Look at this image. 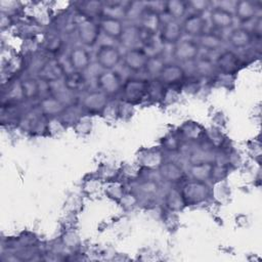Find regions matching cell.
I'll return each instance as SVG.
<instances>
[{
    "label": "cell",
    "mask_w": 262,
    "mask_h": 262,
    "mask_svg": "<svg viewBox=\"0 0 262 262\" xmlns=\"http://www.w3.org/2000/svg\"><path fill=\"white\" fill-rule=\"evenodd\" d=\"M145 90H148V87L141 81H130L125 86V93L130 99L141 98Z\"/></svg>",
    "instance_id": "cell-19"
},
{
    "label": "cell",
    "mask_w": 262,
    "mask_h": 262,
    "mask_svg": "<svg viewBox=\"0 0 262 262\" xmlns=\"http://www.w3.org/2000/svg\"><path fill=\"white\" fill-rule=\"evenodd\" d=\"M211 21L217 29H226L232 25L233 16L231 11H229L227 8L219 6L212 9Z\"/></svg>",
    "instance_id": "cell-8"
},
{
    "label": "cell",
    "mask_w": 262,
    "mask_h": 262,
    "mask_svg": "<svg viewBox=\"0 0 262 262\" xmlns=\"http://www.w3.org/2000/svg\"><path fill=\"white\" fill-rule=\"evenodd\" d=\"M214 172V166L212 163L209 162H203L198 163L192 166L191 168V174L195 180L205 181L208 179Z\"/></svg>",
    "instance_id": "cell-18"
},
{
    "label": "cell",
    "mask_w": 262,
    "mask_h": 262,
    "mask_svg": "<svg viewBox=\"0 0 262 262\" xmlns=\"http://www.w3.org/2000/svg\"><path fill=\"white\" fill-rule=\"evenodd\" d=\"M163 176L170 181H177L182 176V170L173 163L166 164L162 169Z\"/></svg>",
    "instance_id": "cell-22"
},
{
    "label": "cell",
    "mask_w": 262,
    "mask_h": 262,
    "mask_svg": "<svg viewBox=\"0 0 262 262\" xmlns=\"http://www.w3.org/2000/svg\"><path fill=\"white\" fill-rule=\"evenodd\" d=\"M164 67H165V63L163 58L159 55H152V56H148L145 69L151 75H155V74L159 75Z\"/></svg>",
    "instance_id": "cell-23"
},
{
    "label": "cell",
    "mask_w": 262,
    "mask_h": 262,
    "mask_svg": "<svg viewBox=\"0 0 262 262\" xmlns=\"http://www.w3.org/2000/svg\"><path fill=\"white\" fill-rule=\"evenodd\" d=\"M99 28L106 36L115 39L121 38L122 33L124 31V27L118 17L107 16V15H105L101 19Z\"/></svg>",
    "instance_id": "cell-7"
},
{
    "label": "cell",
    "mask_w": 262,
    "mask_h": 262,
    "mask_svg": "<svg viewBox=\"0 0 262 262\" xmlns=\"http://www.w3.org/2000/svg\"><path fill=\"white\" fill-rule=\"evenodd\" d=\"M166 10L174 18L181 17L186 11V4L181 1H170L166 4Z\"/></svg>",
    "instance_id": "cell-24"
},
{
    "label": "cell",
    "mask_w": 262,
    "mask_h": 262,
    "mask_svg": "<svg viewBox=\"0 0 262 262\" xmlns=\"http://www.w3.org/2000/svg\"><path fill=\"white\" fill-rule=\"evenodd\" d=\"M199 46H202L208 50H215L222 44V38L220 35L214 32H204L199 36Z\"/></svg>",
    "instance_id": "cell-16"
},
{
    "label": "cell",
    "mask_w": 262,
    "mask_h": 262,
    "mask_svg": "<svg viewBox=\"0 0 262 262\" xmlns=\"http://www.w3.org/2000/svg\"><path fill=\"white\" fill-rule=\"evenodd\" d=\"M192 5V8H194L196 11H201L206 9V7L208 6L209 3L204 2V1H196V2H191L190 3Z\"/></svg>",
    "instance_id": "cell-27"
},
{
    "label": "cell",
    "mask_w": 262,
    "mask_h": 262,
    "mask_svg": "<svg viewBox=\"0 0 262 262\" xmlns=\"http://www.w3.org/2000/svg\"><path fill=\"white\" fill-rule=\"evenodd\" d=\"M84 83V79L83 76L79 73V72H74L71 73L70 75L67 76L66 78V87L69 90H73V89H77L80 86H82V84Z\"/></svg>",
    "instance_id": "cell-25"
},
{
    "label": "cell",
    "mask_w": 262,
    "mask_h": 262,
    "mask_svg": "<svg viewBox=\"0 0 262 262\" xmlns=\"http://www.w3.org/2000/svg\"><path fill=\"white\" fill-rule=\"evenodd\" d=\"M182 27L176 20H169L162 27L161 39L166 43H177L180 39Z\"/></svg>",
    "instance_id": "cell-11"
},
{
    "label": "cell",
    "mask_w": 262,
    "mask_h": 262,
    "mask_svg": "<svg viewBox=\"0 0 262 262\" xmlns=\"http://www.w3.org/2000/svg\"><path fill=\"white\" fill-rule=\"evenodd\" d=\"M159 76L163 83L176 84L183 79L184 72L177 64H165Z\"/></svg>",
    "instance_id": "cell-12"
},
{
    "label": "cell",
    "mask_w": 262,
    "mask_h": 262,
    "mask_svg": "<svg viewBox=\"0 0 262 262\" xmlns=\"http://www.w3.org/2000/svg\"><path fill=\"white\" fill-rule=\"evenodd\" d=\"M97 62L105 70L110 71L115 68L121 60V53L113 45H101L96 53Z\"/></svg>",
    "instance_id": "cell-1"
},
{
    "label": "cell",
    "mask_w": 262,
    "mask_h": 262,
    "mask_svg": "<svg viewBox=\"0 0 262 262\" xmlns=\"http://www.w3.org/2000/svg\"><path fill=\"white\" fill-rule=\"evenodd\" d=\"M105 102H106L105 94L103 92L92 93L91 95L87 96L85 100L86 106L92 111H99L103 108L105 105Z\"/></svg>",
    "instance_id": "cell-21"
},
{
    "label": "cell",
    "mask_w": 262,
    "mask_h": 262,
    "mask_svg": "<svg viewBox=\"0 0 262 262\" xmlns=\"http://www.w3.org/2000/svg\"><path fill=\"white\" fill-rule=\"evenodd\" d=\"M209 189L204 181L194 180L187 183L183 189V199H186L188 202L199 203L204 201L208 195Z\"/></svg>",
    "instance_id": "cell-3"
},
{
    "label": "cell",
    "mask_w": 262,
    "mask_h": 262,
    "mask_svg": "<svg viewBox=\"0 0 262 262\" xmlns=\"http://www.w3.org/2000/svg\"><path fill=\"white\" fill-rule=\"evenodd\" d=\"M228 40H229V43L233 47L244 48L251 43L252 35L248 30H246L244 28H238V29H234L233 31H231V33L228 37Z\"/></svg>",
    "instance_id": "cell-15"
},
{
    "label": "cell",
    "mask_w": 262,
    "mask_h": 262,
    "mask_svg": "<svg viewBox=\"0 0 262 262\" xmlns=\"http://www.w3.org/2000/svg\"><path fill=\"white\" fill-rule=\"evenodd\" d=\"M199 48L198 42L193 40L178 41L174 48V56L180 61H189L198 56Z\"/></svg>",
    "instance_id": "cell-2"
},
{
    "label": "cell",
    "mask_w": 262,
    "mask_h": 262,
    "mask_svg": "<svg viewBox=\"0 0 262 262\" xmlns=\"http://www.w3.org/2000/svg\"><path fill=\"white\" fill-rule=\"evenodd\" d=\"M38 91V87L35 83V81L32 80H28L26 82H24L23 84V92L24 95L30 97V96H34Z\"/></svg>",
    "instance_id": "cell-26"
},
{
    "label": "cell",
    "mask_w": 262,
    "mask_h": 262,
    "mask_svg": "<svg viewBox=\"0 0 262 262\" xmlns=\"http://www.w3.org/2000/svg\"><path fill=\"white\" fill-rule=\"evenodd\" d=\"M70 62L77 72H80L88 68L90 63V56L85 49L75 48L70 54Z\"/></svg>",
    "instance_id": "cell-13"
},
{
    "label": "cell",
    "mask_w": 262,
    "mask_h": 262,
    "mask_svg": "<svg viewBox=\"0 0 262 262\" xmlns=\"http://www.w3.org/2000/svg\"><path fill=\"white\" fill-rule=\"evenodd\" d=\"M120 39L122 40V43L129 49L135 48L136 45L138 44V42L142 41L141 29L139 27H135V26L124 28V31H123Z\"/></svg>",
    "instance_id": "cell-14"
},
{
    "label": "cell",
    "mask_w": 262,
    "mask_h": 262,
    "mask_svg": "<svg viewBox=\"0 0 262 262\" xmlns=\"http://www.w3.org/2000/svg\"><path fill=\"white\" fill-rule=\"evenodd\" d=\"M235 13L241 20L247 21L251 19L255 14L254 4L248 1L237 2L235 5Z\"/></svg>",
    "instance_id": "cell-20"
},
{
    "label": "cell",
    "mask_w": 262,
    "mask_h": 262,
    "mask_svg": "<svg viewBox=\"0 0 262 262\" xmlns=\"http://www.w3.org/2000/svg\"><path fill=\"white\" fill-rule=\"evenodd\" d=\"M141 29L149 34H155L160 27V16L159 12L154 9L144 8L141 13Z\"/></svg>",
    "instance_id": "cell-10"
},
{
    "label": "cell",
    "mask_w": 262,
    "mask_h": 262,
    "mask_svg": "<svg viewBox=\"0 0 262 262\" xmlns=\"http://www.w3.org/2000/svg\"><path fill=\"white\" fill-rule=\"evenodd\" d=\"M238 58L237 56L231 51L223 52L217 59V66L223 72H232L237 68Z\"/></svg>",
    "instance_id": "cell-17"
},
{
    "label": "cell",
    "mask_w": 262,
    "mask_h": 262,
    "mask_svg": "<svg viewBox=\"0 0 262 262\" xmlns=\"http://www.w3.org/2000/svg\"><path fill=\"white\" fill-rule=\"evenodd\" d=\"M182 30L190 36H200L205 31V19L199 13L187 16L182 25Z\"/></svg>",
    "instance_id": "cell-9"
},
{
    "label": "cell",
    "mask_w": 262,
    "mask_h": 262,
    "mask_svg": "<svg viewBox=\"0 0 262 262\" xmlns=\"http://www.w3.org/2000/svg\"><path fill=\"white\" fill-rule=\"evenodd\" d=\"M99 25L97 26L90 19L83 20L78 28V35L83 42V44L87 46H92L96 43L98 35H99Z\"/></svg>",
    "instance_id": "cell-5"
},
{
    "label": "cell",
    "mask_w": 262,
    "mask_h": 262,
    "mask_svg": "<svg viewBox=\"0 0 262 262\" xmlns=\"http://www.w3.org/2000/svg\"><path fill=\"white\" fill-rule=\"evenodd\" d=\"M147 59V52L139 47L129 49L124 56L125 64L132 71H141L142 69H145Z\"/></svg>",
    "instance_id": "cell-4"
},
{
    "label": "cell",
    "mask_w": 262,
    "mask_h": 262,
    "mask_svg": "<svg viewBox=\"0 0 262 262\" xmlns=\"http://www.w3.org/2000/svg\"><path fill=\"white\" fill-rule=\"evenodd\" d=\"M98 85L104 94H114L119 91L121 87V80L117 73L112 70L102 73L98 79Z\"/></svg>",
    "instance_id": "cell-6"
}]
</instances>
